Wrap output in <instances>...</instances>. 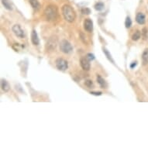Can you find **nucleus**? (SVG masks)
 Segmentation results:
<instances>
[{"label": "nucleus", "mask_w": 148, "mask_h": 148, "mask_svg": "<svg viewBox=\"0 0 148 148\" xmlns=\"http://www.w3.org/2000/svg\"><path fill=\"white\" fill-rule=\"evenodd\" d=\"M62 15L66 21L68 23H73L76 18V13L75 9L70 5H64L62 7Z\"/></svg>", "instance_id": "f257e3e1"}, {"label": "nucleus", "mask_w": 148, "mask_h": 148, "mask_svg": "<svg viewBox=\"0 0 148 148\" xmlns=\"http://www.w3.org/2000/svg\"><path fill=\"white\" fill-rule=\"evenodd\" d=\"M58 7L54 5H49L46 7L44 10V16L47 20L54 21L58 17Z\"/></svg>", "instance_id": "f03ea898"}, {"label": "nucleus", "mask_w": 148, "mask_h": 148, "mask_svg": "<svg viewBox=\"0 0 148 148\" xmlns=\"http://www.w3.org/2000/svg\"><path fill=\"white\" fill-rule=\"evenodd\" d=\"M60 51L66 54H71L73 51V47L71 44L67 40H62L59 44Z\"/></svg>", "instance_id": "7ed1b4c3"}, {"label": "nucleus", "mask_w": 148, "mask_h": 148, "mask_svg": "<svg viewBox=\"0 0 148 148\" xmlns=\"http://www.w3.org/2000/svg\"><path fill=\"white\" fill-rule=\"evenodd\" d=\"M55 64L57 68L59 71H64L67 69L68 67V63L66 60L63 59V58H58L55 61Z\"/></svg>", "instance_id": "20e7f679"}, {"label": "nucleus", "mask_w": 148, "mask_h": 148, "mask_svg": "<svg viewBox=\"0 0 148 148\" xmlns=\"http://www.w3.org/2000/svg\"><path fill=\"white\" fill-rule=\"evenodd\" d=\"M12 30H13V33H14L17 37H19L20 39H23V38H24V36H25V33H24L23 30L21 28L20 25H19V24H15V25L13 27Z\"/></svg>", "instance_id": "39448f33"}, {"label": "nucleus", "mask_w": 148, "mask_h": 148, "mask_svg": "<svg viewBox=\"0 0 148 148\" xmlns=\"http://www.w3.org/2000/svg\"><path fill=\"white\" fill-rule=\"evenodd\" d=\"M83 27L85 31L91 33L93 31V22L91 19H85L83 23Z\"/></svg>", "instance_id": "423d86ee"}, {"label": "nucleus", "mask_w": 148, "mask_h": 148, "mask_svg": "<svg viewBox=\"0 0 148 148\" xmlns=\"http://www.w3.org/2000/svg\"><path fill=\"white\" fill-rule=\"evenodd\" d=\"M136 21L140 25H144L146 23V16L143 13H138L136 15Z\"/></svg>", "instance_id": "0eeeda50"}, {"label": "nucleus", "mask_w": 148, "mask_h": 148, "mask_svg": "<svg viewBox=\"0 0 148 148\" xmlns=\"http://www.w3.org/2000/svg\"><path fill=\"white\" fill-rule=\"evenodd\" d=\"M31 42L35 46H37L40 44V39H39L38 34L35 30H33L31 32Z\"/></svg>", "instance_id": "6e6552de"}, {"label": "nucleus", "mask_w": 148, "mask_h": 148, "mask_svg": "<svg viewBox=\"0 0 148 148\" xmlns=\"http://www.w3.org/2000/svg\"><path fill=\"white\" fill-rule=\"evenodd\" d=\"M80 63H81V66L85 70V71H89L91 65L89 63V60L86 58H82L80 60Z\"/></svg>", "instance_id": "1a4fd4ad"}, {"label": "nucleus", "mask_w": 148, "mask_h": 148, "mask_svg": "<svg viewBox=\"0 0 148 148\" xmlns=\"http://www.w3.org/2000/svg\"><path fill=\"white\" fill-rule=\"evenodd\" d=\"M97 82H98V84L100 85V87H101L102 89H107V87H108L107 82H106V80H105L103 78H102L101 75H97Z\"/></svg>", "instance_id": "9d476101"}, {"label": "nucleus", "mask_w": 148, "mask_h": 148, "mask_svg": "<svg viewBox=\"0 0 148 148\" xmlns=\"http://www.w3.org/2000/svg\"><path fill=\"white\" fill-rule=\"evenodd\" d=\"M1 88L2 90L5 92H8L10 89V86H9V82L5 80V79H2L1 80Z\"/></svg>", "instance_id": "9b49d317"}, {"label": "nucleus", "mask_w": 148, "mask_h": 148, "mask_svg": "<svg viewBox=\"0 0 148 148\" xmlns=\"http://www.w3.org/2000/svg\"><path fill=\"white\" fill-rule=\"evenodd\" d=\"M2 2V4L3 5V6L7 9V10H13V5L11 4V2L10 0H1Z\"/></svg>", "instance_id": "f8f14e48"}, {"label": "nucleus", "mask_w": 148, "mask_h": 148, "mask_svg": "<svg viewBox=\"0 0 148 148\" xmlns=\"http://www.w3.org/2000/svg\"><path fill=\"white\" fill-rule=\"evenodd\" d=\"M102 51H103V53H104V54L106 55V57L107 58V59L109 60V61H111L113 64H115V61H114V60L113 58V57H112V55L110 54V53L108 51V50L106 49V48H105V47H102Z\"/></svg>", "instance_id": "ddd939ff"}, {"label": "nucleus", "mask_w": 148, "mask_h": 148, "mask_svg": "<svg viewBox=\"0 0 148 148\" xmlns=\"http://www.w3.org/2000/svg\"><path fill=\"white\" fill-rule=\"evenodd\" d=\"M141 37V32L139 30H137L133 35H132V40L133 41H137L138 40H140Z\"/></svg>", "instance_id": "4468645a"}, {"label": "nucleus", "mask_w": 148, "mask_h": 148, "mask_svg": "<svg viewBox=\"0 0 148 148\" xmlns=\"http://www.w3.org/2000/svg\"><path fill=\"white\" fill-rule=\"evenodd\" d=\"M29 2H30V5H31L33 9H39L40 6V2H38V0H29Z\"/></svg>", "instance_id": "2eb2a0df"}, {"label": "nucleus", "mask_w": 148, "mask_h": 148, "mask_svg": "<svg viewBox=\"0 0 148 148\" xmlns=\"http://www.w3.org/2000/svg\"><path fill=\"white\" fill-rule=\"evenodd\" d=\"M94 8L96 11H102L105 8V5L103 2H97L95 5H94Z\"/></svg>", "instance_id": "dca6fc26"}, {"label": "nucleus", "mask_w": 148, "mask_h": 148, "mask_svg": "<svg viewBox=\"0 0 148 148\" xmlns=\"http://www.w3.org/2000/svg\"><path fill=\"white\" fill-rule=\"evenodd\" d=\"M125 26H126V28H127V29H129V28L131 27V26H132V20H131V19H130V16H126V20H125Z\"/></svg>", "instance_id": "f3484780"}, {"label": "nucleus", "mask_w": 148, "mask_h": 148, "mask_svg": "<svg viewBox=\"0 0 148 148\" xmlns=\"http://www.w3.org/2000/svg\"><path fill=\"white\" fill-rule=\"evenodd\" d=\"M148 58V49H145V51L143 53V60H144V64H147V63Z\"/></svg>", "instance_id": "a211bd4d"}, {"label": "nucleus", "mask_w": 148, "mask_h": 148, "mask_svg": "<svg viewBox=\"0 0 148 148\" xmlns=\"http://www.w3.org/2000/svg\"><path fill=\"white\" fill-rule=\"evenodd\" d=\"M85 86H87L89 89H92V88L94 87V84H93V82H92L91 80H87V81H85Z\"/></svg>", "instance_id": "6ab92c4d"}, {"label": "nucleus", "mask_w": 148, "mask_h": 148, "mask_svg": "<svg viewBox=\"0 0 148 148\" xmlns=\"http://www.w3.org/2000/svg\"><path fill=\"white\" fill-rule=\"evenodd\" d=\"M82 13L84 15H89L91 13V10L89 8H83L82 9Z\"/></svg>", "instance_id": "aec40b11"}, {"label": "nucleus", "mask_w": 148, "mask_h": 148, "mask_svg": "<svg viewBox=\"0 0 148 148\" xmlns=\"http://www.w3.org/2000/svg\"><path fill=\"white\" fill-rule=\"evenodd\" d=\"M86 58L89 60V61H91V60H95V55H94L93 54L89 53V54H87V55H86Z\"/></svg>", "instance_id": "412c9836"}, {"label": "nucleus", "mask_w": 148, "mask_h": 148, "mask_svg": "<svg viewBox=\"0 0 148 148\" xmlns=\"http://www.w3.org/2000/svg\"><path fill=\"white\" fill-rule=\"evenodd\" d=\"M90 94L93 95H96V96H100L102 95V91H90Z\"/></svg>", "instance_id": "4be33fe9"}, {"label": "nucleus", "mask_w": 148, "mask_h": 148, "mask_svg": "<svg viewBox=\"0 0 148 148\" xmlns=\"http://www.w3.org/2000/svg\"><path fill=\"white\" fill-rule=\"evenodd\" d=\"M137 65V61H133V62L130 64V67L131 69H133Z\"/></svg>", "instance_id": "5701e85b"}, {"label": "nucleus", "mask_w": 148, "mask_h": 148, "mask_svg": "<svg viewBox=\"0 0 148 148\" xmlns=\"http://www.w3.org/2000/svg\"><path fill=\"white\" fill-rule=\"evenodd\" d=\"M147 28H144L143 30H142V33L144 34V36L145 39H146V37H147Z\"/></svg>", "instance_id": "b1692460"}, {"label": "nucleus", "mask_w": 148, "mask_h": 148, "mask_svg": "<svg viewBox=\"0 0 148 148\" xmlns=\"http://www.w3.org/2000/svg\"><path fill=\"white\" fill-rule=\"evenodd\" d=\"M147 63H148V58H147Z\"/></svg>", "instance_id": "393cba45"}]
</instances>
